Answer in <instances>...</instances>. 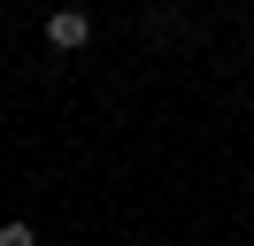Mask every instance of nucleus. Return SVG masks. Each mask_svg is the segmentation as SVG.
I'll return each mask as SVG.
<instances>
[{
    "label": "nucleus",
    "mask_w": 254,
    "mask_h": 246,
    "mask_svg": "<svg viewBox=\"0 0 254 246\" xmlns=\"http://www.w3.org/2000/svg\"><path fill=\"white\" fill-rule=\"evenodd\" d=\"M85 39H93V15H85V8H54V15H47V46H62V54H77Z\"/></svg>",
    "instance_id": "nucleus-1"
},
{
    "label": "nucleus",
    "mask_w": 254,
    "mask_h": 246,
    "mask_svg": "<svg viewBox=\"0 0 254 246\" xmlns=\"http://www.w3.org/2000/svg\"><path fill=\"white\" fill-rule=\"evenodd\" d=\"M0 246H39V231L31 223H0Z\"/></svg>",
    "instance_id": "nucleus-2"
}]
</instances>
